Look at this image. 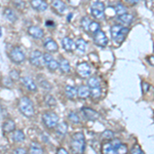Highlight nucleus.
Returning a JSON list of instances; mask_svg holds the SVG:
<instances>
[{"label": "nucleus", "instance_id": "1", "mask_svg": "<svg viewBox=\"0 0 154 154\" xmlns=\"http://www.w3.org/2000/svg\"><path fill=\"white\" fill-rule=\"evenodd\" d=\"M128 32H130V29L125 26L115 25V26L111 27V36H112L113 40L118 44L123 42Z\"/></svg>", "mask_w": 154, "mask_h": 154}, {"label": "nucleus", "instance_id": "2", "mask_svg": "<svg viewBox=\"0 0 154 154\" xmlns=\"http://www.w3.org/2000/svg\"><path fill=\"white\" fill-rule=\"evenodd\" d=\"M85 148V139L82 133H76L72 137L71 149L74 153H83Z\"/></svg>", "mask_w": 154, "mask_h": 154}, {"label": "nucleus", "instance_id": "3", "mask_svg": "<svg viewBox=\"0 0 154 154\" xmlns=\"http://www.w3.org/2000/svg\"><path fill=\"white\" fill-rule=\"evenodd\" d=\"M19 109L20 112L26 117H32V116H34V113H35L33 104H32L31 100L29 98H27V97H23V98L20 99Z\"/></svg>", "mask_w": 154, "mask_h": 154}, {"label": "nucleus", "instance_id": "4", "mask_svg": "<svg viewBox=\"0 0 154 154\" xmlns=\"http://www.w3.org/2000/svg\"><path fill=\"white\" fill-rule=\"evenodd\" d=\"M42 121H43L44 125L48 128H54L59 123V116L56 113L51 112V111H46L42 115Z\"/></svg>", "mask_w": 154, "mask_h": 154}, {"label": "nucleus", "instance_id": "5", "mask_svg": "<svg viewBox=\"0 0 154 154\" xmlns=\"http://www.w3.org/2000/svg\"><path fill=\"white\" fill-rule=\"evenodd\" d=\"M91 14H93L94 18H96L98 20L103 19L104 16H105V5H104L103 2L97 1L91 5Z\"/></svg>", "mask_w": 154, "mask_h": 154}, {"label": "nucleus", "instance_id": "6", "mask_svg": "<svg viewBox=\"0 0 154 154\" xmlns=\"http://www.w3.org/2000/svg\"><path fill=\"white\" fill-rule=\"evenodd\" d=\"M30 63L37 68H41L44 65L43 54L40 51H33L30 54Z\"/></svg>", "mask_w": 154, "mask_h": 154}, {"label": "nucleus", "instance_id": "7", "mask_svg": "<svg viewBox=\"0 0 154 154\" xmlns=\"http://www.w3.org/2000/svg\"><path fill=\"white\" fill-rule=\"evenodd\" d=\"M9 57H11V61L16 64L23 63V62L25 61V59H26V57H25V53L22 51L21 48H19V46H16V48H14L11 49V54H9Z\"/></svg>", "mask_w": 154, "mask_h": 154}, {"label": "nucleus", "instance_id": "8", "mask_svg": "<svg viewBox=\"0 0 154 154\" xmlns=\"http://www.w3.org/2000/svg\"><path fill=\"white\" fill-rule=\"evenodd\" d=\"M120 144L121 143L118 140H113L112 142L104 144L103 147H102V151H103V153H107V154H113V153L117 154Z\"/></svg>", "mask_w": 154, "mask_h": 154}, {"label": "nucleus", "instance_id": "9", "mask_svg": "<svg viewBox=\"0 0 154 154\" xmlns=\"http://www.w3.org/2000/svg\"><path fill=\"white\" fill-rule=\"evenodd\" d=\"M77 73L78 75H80L83 78H86V77H89L91 75V67L89 66L88 63H80L77 65Z\"/></svg>", "mask_w": 154, "mask_h": 154}, {"label": "nucleus", "instance_id": "10", "mask_svg": "<svg viewBox=\"0 0 154 154\" xmlns=\"http://www.w3.org/2000/svg\"><path fill=\"white\" fill-rule=\"evenodd\" d=\"M94 41H95L97 45L101 46V48H105L108 44V38H107L106 34L101 30L97 32L96 34H94Z\"/></svg>", "mask_w": 154, "mask_h": 154}, {"label": "nucleus", "instance_id": "11", "mask_svg": "<svg viewBox=\"0 0 154 154\" xmlns=\"http://www.w3.org/2000/svg\"><path fill=\"white\" fill-rule=\"evenodd\" d=\"M81 112H82V115L84 116V118L88 119V120L95 121L100 117V114L97 112L96 110H94V109H91V108H88V107H84V108L81 109Z\"/></svg>", "mask_w": 154, "mask_h": 154}, {"label": "nucleus", "instance_id": "12", "mask_svg": "<svg viewBox=\"0 0 154 154\" xmlns=\"http://www.w3.org/2000/svg\"><path fill=\"white\" fill-rule=\"evenodd\" d=\"M28 33H29L30 36L33 37V38H35V39H40L44 36L43 30H42L41 28H39V27H37V26L29 27Z\"/></svg>", "mask_w": 154, "mask_h": 154}, {"label": "nucleus", "instance_id": "13", "mask_svg": "<svg viewBox=\"0 0 154 154\" xmlns=\"http://www.w3.org/2000/svg\"><path fill=\"white\" fill-rule=\"evenodd\" d=\"M43 46L46 51H49V53H54V51H58V49H59L58 43L51 38L45 39V40H44V43H43Z\"/></svg>", "mask_w": 154, "mask_h": 154}, {"label": "nucleus", "instance_id": "14", "mask_svg": "<svg viewBox=\"0 0 154 154\" xmlns=\"http://www.w3.org/2000/svg\"><path fill=\"white\" fill-rule=\"evenodd\" d=\"M22 79V82H23V84L27 88V89L30 91H33V93H35V91H37V85L36 83L34 82V80L31 78V77H28V76H25L23 77Z\"/></svg>", "mask_w": 154, "mask_h": 154}, {"label": "nucleus", "instance_id": "15", "mask_svg": "<svg viewBox=\"0 0 154 154\" xmlns=\"http://www.w3.org/2000/svg\"><path fill=\"white\" fill-rule=\"evenodd\" d=\"M117 21L119 23L122 24L123 26H128V25H131L133 23L134 16L131 14H126V12H125V14H118Z\"/></svg>", "mask_w": 154, "mask_h": 154}, {"label": "nucleus", "instance_id": "16", "mask_svg": "<svg viewBox=\"0 0 154 154\" xmlns=\"http://www.w3.org/2000/svg\"><path fill=\"white\" fill-rule=\"evenodd\" d=\"M31 6L38 11H46L48 7V3H46L44 0H32Z\"/></svg>", "mask_w": 154, "mask_h": 154}, {"label": "nucleus", "instance_id": "17", "mask_svg": "<svg viewBox=\"0 0 154 154\" xmlns=\"http://www.w3.org/2000/svg\"><path fill=\"white\" fill-rule=\"evenodd\" d=\"M51 6H53V8L58 12L59 14H63L67 9L66 4L64 3L63 1H61V0H54Z\"/></svg>", "mask_w": 154, "mask_h": 154}, {"label": "nucleus", "instance_id": "18", "mask_svg": "<svg viewBox=\"0 0 154 154\" xmlns=\"http://www.w3.org/2000/svg\"><path fill=\"white\" fill-rule=\"evenodd\" d=\"M62 45H63V48L67 51H72L74 48H75V42L72 40L69 37H64L62 39Z\"/></svg>", "mask_w": 154, "mask_h": 154}, {"label": "nucleus", "instance_id": "19", "mask_svg": "<svg viewBox=\"0 0 154 154\" xmlns=\"http://www.w3.org/2000/svg\"><path fill=\"white\" fill-rule=\"evenodd\" d=\"M77 96L81 99H86L91 96V88H88V86L81 85L77 88Z\"/></svg>", "mask_w": 154, "mask_h": 154}, {"label": "nucleus", "instance_id": "20", "mask_svg": "<svg viewBox=\"0 0 154 154\" xmlns=\"http://www.w3.org/2000/svg\"><path fill=\"white\" fill-rule=\"evenodd\" d=\"M2 128H3L4 133H6V134L11 133V131H14V128H16V123H14V121L11 120V119H7V120H5L3 122Z\"/></svg>", "mask_w": 154, "mask_h": 154}, {"label": "nucleus", "instance_id": "21", "mask_svg": "<svg viewBox=\"0 0 154 154\" xmlns=\"http://www.w3.org/2000/svg\"><path fill=\"white\" fill-rule=\"evenodd\" d=\"M65 94L66 96L68 97L69 99L71 100H74L77 96V88L75 86H72V85H67L65 88Z\"/></svg>", "mask_w": 154, "mask_h": 154}, {"label": "nucleus", "instance_id": "22", "mask_svg": "<svg viewBox=\"0 0 154 154\" xmlns=\"http://www.w3.org/2000/svg\"><path fill=\"white\" fill-rule=\"evenodd\" d=\"M86 48H88V43H86V41L84 39L82 38L77 39L75 42V48L77 51H80V53H84L86 51Z\"/></svg>", "mask_w": 154, "mask_h": 154}, {"label": "nucleus", "instance_id": "23", "mask_svg": "<svg viewBox=\"0 0 154 154\" xmlns=\"http://www.w3.org/2000/svg\"><path fill=\"white\" fill-rule=\"evenodd\" d=\"M59 65H60V67H59L60 70L63 72V73H69V72H70V64H69V62L67 61L66 59L62 58L59 63Z\"/></svg>", "mask_w": 154, "mask_h": 154}, {"label": "nucleus", "instance_id": "24", "mask_svg": "<svg viewBox=\"0 0 154 154\" xmlns=\"http://www.w3.org/2000/svg\"><path fill=\"white\" fill-rule=\"evenodd\" d=\"M4 17H5L9 22H16L17 20H18V17H17L16 12L12 11L11 8L4 9Z\"/></svg>", "mask_w": 154, "mask_h": 154}, {"label": "nucleus", "instance_id": "25", "mask_svg": "<svg viewBox=\"0 0 154 154\" xmlns=\"http://www.w3.org/2000/svg\"><path fill=\"white\" fill-rule=\"evenodd\" d=\"M56 131L60 136H65L67 131H68V125H67L66 122H60L56 126Z\"/></svg>", "mask_w": 154, "mask_h": 154}, {"label": "nucleus", "instance_id": "26", "mask_svg": "<svg viewBox=\"0 0 154 154\" xmlns=\"http://www.w3.org/2000/svg\"><path fill=\"white\" fill-rule=\"evenodd\" d=\"M12 140L14 141V142H23V141L25 140V135H24V133L22 131H14V135H12Z\"/></svg>", "mask_w": 154, "mask_h": 154}, {"label": "nucleus", "instance_id": "27", "mask_svg": "<svg viewBox=\"0 0 154 154\" xmlns=\"http://www.w3.org/2000/svg\"><path fill=\"white\" fill-rule=\"evenodd\" d=\"M91 20L88 18V17H83L82 19H81V22H80V24H81V28H82L84 31L85 32H88V30H89V26H91Z\"/></svg>", "mask_w": 154, "mask_h": 154}, {"label": "nucleus", "instance_id": "28", "mask_svg": "<svg viewBox=\"0 0 154 154\" xmlns=\"http://www.w3.org/2000/svg\"><path fill=\"white\" fill-rule=\"evenodd\" d=\"M30 152L33 153V154H42L44 152V150H43V148L39 145V144L32 143L31 148H30Z\"/></svg>", "mask_w": 154, "mask_h": 154}, {"label": "nucleus", "instance_id": "29", "mask_svg": "<svg viewBox=\"0 0 154 154\" xmlns=\"http://www.w3.org/2000/svg\"><path fill=\"white\" fill-rule=\"evenodd\" d=\"M88 88H95V86H100L101 85V81L98 77L93 76V77H89L88 80Z\"/></svg>", "mask_w": 154, "mask_h": 154}, {"label": "nucleus", "instance_id": "30", "mask_svg": "<svg viewBox=\"0 0 154 154\" xmlns=\"http://www.w3.org/2000/svg\"><path fill=\"white\" fill-rule=\"evenodd\" d=\"M45 66L48 67V70H49V71H51V72L56 71L57 69H59V67H60V65H59V62H57L54 59H51V61H49Z\"/></svg>", "mask_w": 154, "mask_h": 154}, {"label": "nucleus", "instance_id": "31", "mask_svg": "<svg viewBox=\"0 0 154 154\" xmlns=\"http://www.w3.org/2000/svg\"><path fill=\"white\" fill-rule=\"evenodd\" d=\"M102 94V88L100 86H95V88H91V96L94 99H99Z\"/></svg>", "mask_w": 154, "mask_h": 154}, {"label": "nucleus", "instance_id": "32", "mask_svg": "<svg viewBox=\"0 0 154 154\" xmlns=\"http://www.w3.org/2000/svg\"><path fill=\"white\" fill-rule=\"evenodd\" d=\"M101 30V26L99 23H97V22H91V26H89V30H88V33H91V34H96L98 31H100Z\"/></svg>", "mask_w": 154, "mask_h": 154}, {"label": "nucleus", "instance_id": "33", "mask_svg": "<svg viewBox=\"0 0 154 154\" xmlns=\"http://www.w3.org/2000/svg\"><path fill=\"white\" fill-rule=\"evenodd\" d=\"M68 119L71 121L72 123H75V125H78L80 122V118H79L78 114L76 112H70L68 115Z\"/></svg>", "mask_w": 154, "mask_h": 154}, {"label": "nucleus", "instance_id": "34", "mask_svg": "<svg viewBox=\"0 0 154 154\" xmlns=\"http://www.w3.org/2000/svg\"><path fill=\"white\" fill-rule=\"evenodd\" d=\"M45 103L48 104V106H51V107H54V106H56V105H57L56 99H54V97H53V96H51V95L45 96Z\"/></svg>", "mask_w": 154, "mask_h": 154}, {"label": "nucleus", "instance_id": "35", "mask_svg": "<svg viewBox=\"0 0 154 154\" xmlns=\"http://www.w3.org/2000/svg\"><path fill=\"white\" fill-rule=\"evenodd\" d=\"M114 8H115L116 14H125V12H126V7L123 6L121 3L116 4Z\"/></svg>", "mask_w": 154, "mask_h": 154}, {"label": "nucleus", "instance_id": "36", "mask_svg": "<svg viewBox=\"0 0 154 154\" xmlns=\"http://www.w3.org/2000/svg\"><path fill=\"white\" fill-rule=\"evenodd\" d=\"M39 85L43 89H48V91H51V84L49 83L48 80H41L40 82H39Z\"/></svg>", "mask_w": 154, "mask_h": 154}, {"label": "nucleus", "instance_id": "37", "mask_svg": "<svg viewBox=\"0 0 154 154\" xmlns=\"http://www.w3.org/2000/svg\"><path fill=\"white\" fill-rule=\"evenodd\" d=\"M131 153H133V154H143L144 151L142 150V148H141L139 145H136V146H134V147L131 149Z\"/></svg>", "mask_w": 154, "mask_h": 154}, {"label": "nucleus", "instance_id": "38", "mask_svg": "<svg viewBox=\"0 0 154 154\" xmlns=\"http://www.w3.org/2000/svg\"><path fill=\"white\" fill-rule=\"evenodd\" d=\"M9 77L12 80H19L20 79V73L17 70H11L9 73Z\"/></svg>", "mask_w": 154, "mask_h": 154}, {"label": "nucleus", "instance_id": "39", "mask_svg": "<svg viewBox=\"0 0 154 154\" xmlns=\"http://www.w3.org/2000/svg\"><path fill=\"white\" fill-rule=\"evenodd\" d=\"M102 136H103V138H104V139H107V140H110V139H113L114 134H113L111 131H103Z\"/></svg>", "mask_w": 154, "mask_h": 154}, {"label": "nucleus", "instance_id": "40", "mask_svg": "<svg viewBox=\"0 0 154 154\" xmlns=\"http://www.w3.org/2000/svg\"><path fill=\"white\" fill-rule=\"evenodd\" d=\"M126 152H128V147H126L125 144H120L117 153H126Z\"/></svg>", "mask_w": 154, "mask_h": 154}, {"label": "nucleus", "instance_id": "41", "mask_svg": "<svg viewBox=\"0 0 154 154\" xmlns=\"http://www.w3.org/2000/svg\"><path fill=\"white\" fill-rule=\"evenodd\" d=\"M14 153H17V154H25V153H27V151L25 150V149H23V148H18V149H16V150H14Z\"/></svg>", "mask_w": 154, "mask_h": 154}, {"label": "nucleus", "instance_id": "42", "mask_svg": "<svg viewBox=\"0 0 154 154\" xmlns=\"http://www.w3.org/2000/svg\"><path fill=\"white\" fill-rule=\"evenodd\" d=\"M57 153H59V154H67V153H68V151H67L66 149H64V148H59L58 150H57Z\"/></svg>", "mask_w": 154, "mask_h": 154}, {"label": "nucleus", "instance_id": "43", "mask_svg": "<svg viewBox=\"0 0 154 154\" xmlns=\"http://www.w3.org/2000/svg\"><path fill=\"white\" fill-rule=\"evenodd\" d=\"M147 61L150 63V65L154 66V56H151V57H148L147 58Z\"/></svg>", "mask_w": 154, "mask_h": 154}, {"label": "nucleus", "instance_id": "44", "mask_svg": "<svg viewBox=\"0 0 154 154\" xmlns=\"http://www.w3.org/2000/svg\"><path fill=\"white\" fill-rule=\"evenodd\" d=\"M125 1H128V3H131V4H137L140 0H125Z\"/></svg>", "mask_w": 154, "mask_h": 154}, {"label": "nucleus", "instance_id": "45", "mask_svg": "<svg viewBox=\"0 0 154 154\" xmlns=\"http://www.w3.org/2000/svg\"><path fill=\"white\" fill-rule=\"evenodd\" d=\"M45 25L48 27H51V26H54V23H53V21H46Z\"/></svg>", "mask_w": 154, "mask_h": 154}, {"label": "nucleus", "instance_id": "46", "mask_svg": "<svg viewBox=\"0 0 154 154\" xmlns=\"http://www.w3.org/2000/svg\"><path fill=\"white\" fill-rule=\"evenodd\" d=\"M71 18H73V14H69V16H68V21H70V19Z\"/></svg>", "mask_w": 154, "mask_h": 154}, {"label": "nucleus", "instance_id": "47", "mask_svg": "<svg viewBox=\"0 0 154 154\" xmlns=\"http://www.w3.org/2000/svg\"><path fill=\"white\" fill-rule=\"evenodd\" d=\"M2 36V31H1V26H0V37Z\"/></svg>", "mask_w": 154, "mask_h": 154}]
</instances>
